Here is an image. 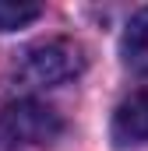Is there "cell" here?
Segmentation results:
<instances>
[{
  "mask_svg": "<svg viewBox=\"0 0 148 151\" xmlns=\"http://www.w3.org/2000/svg\"><path fill=\"white\" fill-rule=\"evenodd\" d=\"M81 70L85 56L81 46H74L71 39H42L28 46L14 63V77L25 88H57L64 81H74Z\"/></svg>",
  "mask_w": 148,
  "mask_h": 151,
  "instance_id": "6da1fadb",
  "label": "cell"
},
{
  "mask_svg": "<svg viewBox=\"0 0 148 151\" xmlns=\"http://www.w3.org/2000/svg\"><path fill=\"white\" fill-rule=\"evenodd\" d=\"M64 134V119L36 99H18L0 109V144H49Z\"/></svg>",
  "mask_w": 148,
  "mask_h": 151,
  "instance_id": "7a4b0ae2",
  "label": "cell"
},
{
  "mask_svg": "<svg viewBox=\"0 0 148 151\" xmlns=\"http://www.w3.org/2000/svg\"><path fill=\"white\" fill-rule=\"evenodd\" d=\"M113 141L116 144H145L148 141V88L127 95L113 113Z\"/></svg>",
  "mask_w": 148,
  "mask_h": 151,
  "instance_id": "3957f363",
  "label": "cell"
},
{
  "mask_svg": "<svg viewBox=\"0 0 148 151\" xmlns=\"http://www.w3.org/2000/svg\"><path fill=\"white\" fill-rule=\"evenodd\" d=\"M120 53H123V63L138 74H148V7H141L120 39Z\"/></svg>",
  "mask_w": 148,
  "mask_h": 151,
  "instance_id": "277c9868",
  "label": "cell"
},
{
  "mask_svg": "<svg viewBox=\"0 0 148 151\" xmlns=\"http://www.w3.org/2000/svg\"><path fill=\"white\" fill-rule=\"evenodd\" d=\"M39 14H42V4H25V0H0V32H14V28H25L32 25Z\"/></svg>",
  "mask_w": 148,
  "mask_h": 151,
  "instance_id": "5b68a950",
  "label": "cell"
}]
</instances>
